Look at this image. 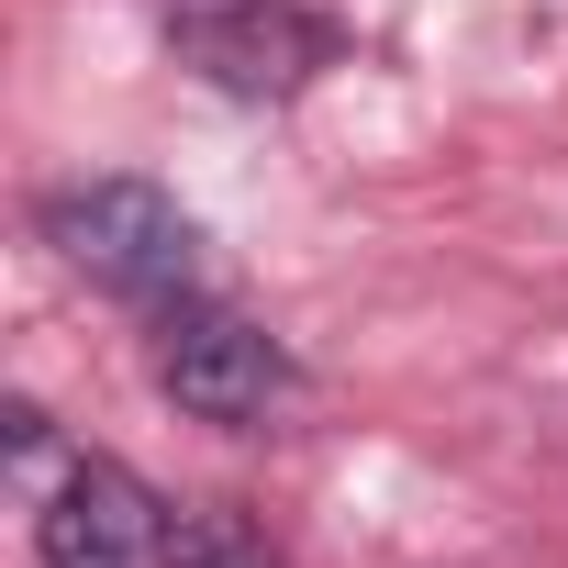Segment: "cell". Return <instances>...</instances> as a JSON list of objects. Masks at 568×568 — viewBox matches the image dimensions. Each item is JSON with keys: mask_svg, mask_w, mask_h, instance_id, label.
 I'll use <instances>...</instances> for the list:
<instances>
[{"mask_svg": "<svg viewBox=\"0 0 568 568\" xmlns=\"http://www.w3.org/2000/svg\"><path fill=\"white\" fill-rule=\"evenodd\" d=\"M45 245L90 278V291H112V302H179L190 256H201L190 212L156 179H79V190H57L45 201Z\"/></svg>", "mask_w": 568, "mask_h": 568, "instance_id": "1", "label": "cell"}, {"mask_svg": "<svg viewBox=\"0 0 568 568\" xmlns=\"http://www.w3.org/2000/svg\"><path fill=\"white\" fill-rule=\"evenodd\" d=\"M156 390L190 424H267V402L291 390V357L223 302H168L156 313Z\"/></svg>", "mask_w": 568, "mask_h": 568, "instance_id": "2", "label": "cell"}, {"mask_svg": "<svg viewBox=\"0 0 568 568\" xmlns=\"http://www.w3.org/2000/svg\"><path fill=\"white\" fill-rule=\"evenodd\" d=\"M179 57L234 101H291L335 57V34L302 0H179Z\"/></svg>", "mask_w": 568, "mask_h": 568, "instance_id": "3", "label": "cell"}, {"mask_svg": "<svg viewBox=\"0 0 568 568\" xmlns=\"http://www.w3.org/2000/svg\"><path fill=\"white\" fill-rule=\"evenodd\" d=\"M156 535H168V501L112 457H79L68 490L45 501V568H156Z\"/></svg>", "mask_w": 568, "mask_h": 568, "instance_id": "4", "label": "cell"}, {"mask_svg": "<svg viewBox=\"0 0 568 568\" xmlns=\"http://www.w3.org/2000/svg\"><path fill=\"white\" fill-rule=\"evenodd\" d=\"M156 568H278V546H267V524L245 501H168Z\"/></svg>", "mask_w": 568, "mask_h": 568, "instance_id": "5", "label": "cell"}]
</instances>
